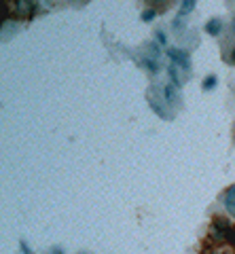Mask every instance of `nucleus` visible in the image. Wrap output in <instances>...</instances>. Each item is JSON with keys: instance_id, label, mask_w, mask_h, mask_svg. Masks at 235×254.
<instances>
[{"instance_id": "423d86ee", "label": "nucleus", "mask_w": 235, "mask_h": 254, "mask_svg": "<svg viewBox=\"0 0 235 254\" xmlns=\"http://www.w3.org/2000/svg\"><path fill=\"white\" fill-rule=\"evenodd\" d=\"M216 83H218V78H216L214 74H210V76H206V81H203L201 89H203V91H212L214 87H216Z\"/></svg>"}, {"instance_id": "0eeeda50", "label": "nucleus", "mask_w": 235, "mask_h": 254, "mask_svg": "<svg viewBox=\"0 0 235 254\" xmlns=\"http://www.w3.org/2000/svg\"><path fill=\"white\" fill-rule=\"evenodd\" d=\"M155 38H157V45L159 47H166V34H163V32H157Z\"/></svg>"}, {"instance_id": "7ed1b4c3", "label": "nucleus", "mask_w": 235, "mask_h": 254, "mask_svg": "<svg viewBox=\"0 0 235 254\" xmlns=\"http://www.w3.org/2000/svg\"><path fill=\"white\" fill-rule=\"evenodd\" d=\"M225 205H227V210H229L231 214H235V185L227 190V195H225Z\"/></svg>"}, {"instance_id": "9d476101", "label": "nucleus", "mask_w": 235, "mask_h": 254, "mask_svg": "<svg viewBox=\"0 0 235 254\" xmlns=\"http://www.w3.org/2000/svg\"><path fill=\"white\" fill-rule=\"evenodd\" d=\"M231 55H233V60H235V49H233V53H231Z\"/></svg>"}, {"instance_id": "6e6552de", "label": "nucleus", "mask_w": 235, "mask_h": 254, "mask_svg": "<svg viewBox=\"0 0 235 254\" xmlns=\"http://www.w3.org/2000/svg\"><path fill=\"white\" fill-rule=\"evenodd\" d=\"M155 17V11H144L142 13V21H151Z\"/></svg>"}, {"instance_id": "f03ea898", "label": "nucleus", "mask_w": 235, "mask_h": 254, "mask_svg": "<svg viewBox=\"0 0 235 254\" xmlns=\"http://www.w3.org/2000/svg\"><path fill=\"white\" fill-rule=\"evenodd\" d=\"M221 30H223V21L218 19V17H214V19H208V23H206V32L210 36H216V34H221Z\"/></svg>"}, {"instance_id": "f257e3e1", "label": "nucleus", "mask_w": 235, "mask_h": 254, "mask_svg": "<svg viewBox=\"0 0 235 254\" xmlns=\"http://www.w3.org/2000/svg\"><path fill=\"white\" fill-rule=\"evenodd\" d=\"M168 55H170V60H172L174 66L186 70V72L191 70V60H189V53H186V51L176 49V47H174V49H168Z\"/></svg>"}, {"instance_id": "39448f33", "label": "nucleus", "mask_w": 235, "mask_h": 254, "mask_svg": "<svg viewBox=\"0 0 235 254\" xmlns=\"http://www.w3.org/2000/svg\"><path fill=\"white\" fill-rule=\"evenodd\" d=\"M195 4H197V0H182V4H180V17H186L195 9Z\"/></svg>"}, {"instance_id": "20e7f679", "label": "nucleus", "mask_w": 235, "mask_h": 254, "mask_svg": "<svg viewBox=\"0 0 235 254\" xmlns=\"http://www.w3.org/2000/svg\"><path fill=\"white\" fill-rule=\"evenodd\" d=\"M163 98H166V102L170 106H174L176 104V89L172 85H166L163 87Z\"/></svg>"}, {"instance_id": "1a4fd4ad", "label": "nucleus", "mask_w": 235, "mask_h": 254, "mask_svg": "<svg viewBox=\"0 0 235 254\" xmlns=\"http://www.w3.org/2000/svg\"><path fill=\"white\" fill-rule=\"evenodd\" d=\"M231 26H233V32H235V19H233V23H231Z\"/></svg>"}]
</instances>
